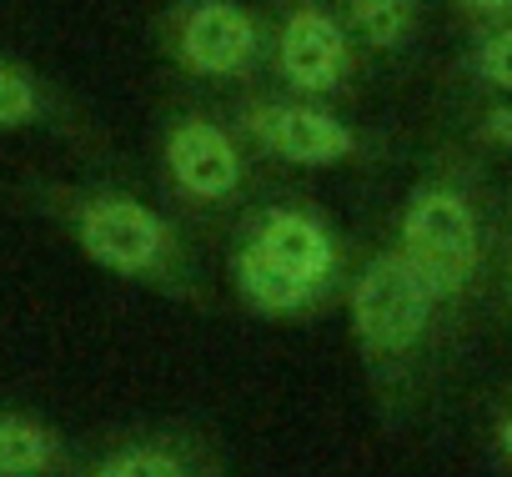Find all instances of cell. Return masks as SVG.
<instances>
[{
  "label": "cell",
  "mask_w": 512,
  "mask_h": 477,
  "mask_svg": "<svg viewBox=\"0 0 512 477\" xmlns=\"http://www.w3.org/2000/svg\"><path fill=\"white\" fill-rule=\"evenodd\" d=\"M156 181L191 226H231L262 191V156L221 111L186 106L156 131Z\"/></svg>",
  "instance_id": "4"
},
{
  "label": "cell",
  "mask_w": 512,
  "mask_h": 477,
  "mask_svg": "<svg viewBox=\"0 0 512 477\" xmlns=\"http://www.w3.org/2000/svg\"><path fill=\"white\" fill-rule=\"evenodd\" d=\"M492 452H497V462L512 472V402L492 417Z\"/></svg>",
  "instance_id": "18"
},
{
  "label": "cell",
  "mask_w": 512,
  "mask_h": 477,
  "mask_svg": "<svg viewBox=\"0 0 512 477\" xmlns=\"http://www.w3.org/2000/svg\"><path fill=\"white\" fill-rule=\"evenodd\" d=\"M342 21L367 56H402L422 31V0H342Z\"/></svg>",
  "instance_id": "13"
},
{
  "label": "cell",
  "mask_w": 512,
  "mask_h": 477,
  "mask_svg": "<svg viewBox=\"0 0 512 477\" xmlns=\"http://www.w3.org/2000/svg\"><path fill=\"white\" fill-rule=\"evenodd\" d=\"M467 76L497 96H512V21H497L467 51Z\"/></svg>",
  "instance_id": "14"
},
{
  "label": "cell",
  "mask_w": 512,
  "mask_h": 477,
  "mask_svg": "<svg viewBox=\"0 0 512 477\" xmlns=\"http://www.w3.org/2000/svg\"><path fill=\"white\" fill-rule=\"evenodd\" d=\"M342 307H347V337H352L357 367L377 407L387 417H407L422 402L447 337L457 332L452 317L442 312V302L427 292V282L402 262L392 242L357 257Z\"/></svg>",
  "instance_id": "2"
},
{
  "label": "cell",
  "mask_w": 512,
  "mask_h": 477,
  "mask_svg": "<svg viewBox=\"0 0 512 477\" xmlns=\"http://www.w3.org/2000/svg\"><path fill=\"white\" fill-rule=\"evenodd\" d=\"M362 61L367 51L347 31L342 11H332L327 0H287L272 16V56L267 71L287 96L307 101H352L362 86Z\"/></svg>",
  "instance_id": "8"
},
{
  "label": "cell",
  "mask_w": 512,
  "mask_h": 477,
  "mask_svg": "<svg viewBox=\"0 0 512 477\" xmlns=\"http://www.w3.org/2000/svg\"><path fill=\"white\" fill-rule=\"evenodd\" d=\"M387 242L427 282L452 327H462V317L482 302L497 257V226L477 171L452 151L432 156V166L407 186Z\"/></svg>",
  "instance_id": "3"
},
{
  "label": "cell",
  "mask_w": 512,
  "mask_h": 477,
  "mask_svg": "<svg viewBox=\"0 0 512 477\" xmlns=\"http://www.w3.org/2000/svg\"><path fill=\"white\" fill-rule=\"evenodd\" d=\"M71 477H226L221 447L191 427H131L76 457Z\"/></svg>",
  "instance_id": "9"
},
{
  "label": "cell",
  "mask_w": 512,
  "mask_h": 477,
  "mask_svg": "<svg viewBox=\"0 0 512 477\" xmlns=\"http://www.w3.org/2000/svg\"><path fill=\"white\" fill-rule=\"evenodd\" d=\"M156 51L191 81L246 86L267 71L272 21L241 0H171L156 16Z\"/></svg>",
  "instance_id": "6"
},
{
  "label": "cell",
  "mask_w": 512,
  "mask_h": 477,
  "mask_svg": "<svg viewBox=\"0 0 512 477\" xmlns=\"http://www.w3.org/2000/svg\"><path fill=\"white\" fill-rule=\"evenodd\" d=\"M231 247L251 252L256 262H267L272 272H282L322 297H332L337 307L357 272L352 236L312 196H256L231 221Z\"/></svg>",
  "instance_id": "5"
},
{
  "label": "cell",
  "mask_w": 512,
  "mask_h": 477,
  "mask_svg": "<svg viewBox=\"0 0 512 477\" xmlns=\"http://www.w3.org/2000/svg\"><path fill=\"white\" fill-rule=\"evenodd\" d=\"M226 287H231L241 312L262 317V322H312V317L337 307L332 297H322V292L272 272L267 262H256L251 252H241L231 242H226Z\"/></svg>",
  "instance_id": "11"
},
{
  "label": "cell",
  "mask_w": 512,
  "mask_h": 477,
  "mask_svg": "<svg viewBox=\"0 0 512 477\" xmlns=\"http://www.w3.org/2000/svg\"><path fill=\"white\" fill-rule=\"evenodd\" d=\"M452 6L482 26H497V21H512V0H452Z\"/></svg>",
  "instance_id": "17"
},
{
  "label": "cell",
  "mask_w": 512,
  "mask_h": 477,
  "mask_svg": "<svg viewBox=\"0 0 512 477\" xmlns=\"http://www.w3.org/2000/svg\"><path fill=\"white\" fill-rule=\"evenodd\" d=\"M16 131H51L71 141L91 136V126L71 111V101L36 66L0 51V136H16Z\"/></svg>",
  "instance_id": "10"
},
{
  "label": "cell",
  "mask_w": 512,
  "mask_h": 477,
  "mask_svg": "<svg viewBox=\"0 0 512 477\" xmlns=\"http://www.w3.org/2000/svg\"><path fill=\"white\" fill-rule=\"evenodd\" d=\"M492 267H497L502 307H507V317H512V216H507V221H502V231H497V257H492Z\"/></svg>",
  "instance_id": "16"
},
{
  "label": "cell",
  "mask_w": 512,
  "mask_h": 477,
  "mask_svg": "<svg viewBox=\"0 0 512 477\" xmlns=\"http://www.w3.org/2000/svg\"><path fill=\"white\" fill-rule=\"evenodd\" d=\"M472 141H482L492 151H512V96H497L472 116Z\"/></svg>",
  "instance_id": "15"
},
{
  "label": "cell",
  "mask_w": 512,
  "mask_h": 477,
  "mask_svg": "<svg viewBox=\"0 0 512 477\" xmlns=\"http://www.w3.org/2000/svg\"><path fill=\"white\" fill-rule=\"evenodd\" d=\"M26 196L96 272L181 307H216L196 236L176 211L101 181H31Z\"/></svg>",
  "instance_id": "1"
},
{
  "label": "cell",
  "mask_w": 512,
  "mask_h": 477,
  "mask_svg": "<svg viewBox=\"0 0 512 477\" xmlns=\"http://www.w3.org/2000/svg\"><path fill=\"white\" fill-rule=\"evenodd\" d=\"M236 136L272 166H297V171H337V166H362L372 156V136L347 121L327 101L267 91V96H241L221 111Z\"/></svg>",
  "instance_id": "7"
},
{
  "label": "cell",
  "mask_w": 512,
  "mask_h": 477,
  "mask_svg": "<svg viewBox=\"0 0 512 477\" xmlns=\"http://www.w3.org/2000/svg\"><path fill=\"white\" fill-rule=\"evenodd\" d=\"M76 442L41 412L0 407V477H71Z\"/></svg>",
  "instance_id": "12"
}]
</instances>
